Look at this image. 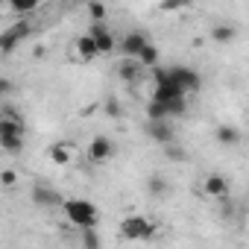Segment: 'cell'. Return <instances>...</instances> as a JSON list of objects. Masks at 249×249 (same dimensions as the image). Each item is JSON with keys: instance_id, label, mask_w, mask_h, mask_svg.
<instances>
[{"instance_id": "obj_1", "label": "cell", "mask_w": 249, "mask_h": 249, "mask_svg": "<svg viewBox=\"0 0 249 249\" xmlns=\"http://www.w3.org/2000/svg\"><path fill=\"white\" fill-rule=\"evenodd\" d=\"M62 214L68 217V223H73L79 231H85V229H97V223H100V208L91 202V199H82V196H68V199H62Z\"/></svg>"}, {"instance_id": "obj_2", "label": "cell", "mask_w": 249, "mask_h": 249, "mask_svg": "<svg viewBox=\"0 0 249 249\" xmlns=\"http://www.w3.org/2000/svg\"><path fill=\"white\" fill-rule=\"evenodd\" d=\"M117 231H120L123 240H150V237H156L159 223L153 217H147V214H126L120 220Z\"/></svg>"}, {"instance_id": "obj_3", "label": "cell", "mask_w": 249, "mask_h": 249, "mask_svg": "<svg viewBox=\"0 0 249 249\" xmlns=\"http://www.w3.org/2000/svg\"><path fill=\"white\" fill-rule=\"evenodd\" d=\"M27 138L24 117H0V150L3 153H21Z\"/></svg>"}, {"instance_id": "obj_4", "label": "cell", "mask_w": 249, "mask_h": 249, "mask_svg": "<svg viewBox=\"0 0 249 249\" xmlns=\"http://www.w3.org/2000/svg\"><path fill=\"white\" fill-rule=\"evenodd\" d=\"M30 36H33V21H30V18L9 24L3 33H0V53H12V50H15L21 41H27Z\"/></svg>"}, {"instance_id": "obj_5", "label": "cell", "mask_w": 249, "mask_h": 249, "mask_svg": "<svg viewBox=\"0 0 249 249\" xmlns=\"http://www.w3.org/2000/svg\"><path fill=\"white\" fill-rule=\"evenodd\" d=\"M114 153H117V147H114V141L106 138V135H94V138L88 141V147H85V159H88L91 164H106L108 159H114Z\"/></svg>"}, {"instance_id": "obj_6", "label": "cell", "mask_w": 249, "mask_h": 249, "mask_svg": "<svg viewBox=\"0 0 249 249\" xmlns=\"http://www.w3.org/2000/svg\"><path fill=\"white\" fill-rule=\"evenodd\" d=\"M167 76L182 88V94L185 97H191L194 91H199L202 88V79H199V73L194 71V68H188V65H179V68H167Z\"/></svg>"}, {"instance_id": "obj_7", "label": "cell", "mask_w": 249, "mask_h": 249, "mask_svg": "<svg viewBox=\"0 0 249 249\" xmlns=\"http://www.w3.org/2000/svg\"><path fill=\"white\" fill-rule=\"evenodd\" d=\"M88 36H91V38H94V44H97V56H108V53H114V50H117V38L111 36L108 24H91Z\"/></svg>"}, {"instance_id": "obj_8", "label": "cell", "mask_w": 249, "mask_h": 249, "mask_svg": "<svg viewBox=\"0 0 249 249\" xmlns=\"http://www.w3.org/2000/svg\"><path fill=\"white\" fill-rule=\"evenodd\" d=\"M76 156H79V150H76L73 141H56V144L47 147V159L53 164H62V167H71L76 161Z\"/></svg>"}, {"instance_id": "obj_9", "label": "cell", "mask_w": 249, "mask_h": 249, "mask_svg": "<svg viewBox=\"0 0 249 249\" xmlns=\"http://www.w3.org/2000/svg\"><path fill=\"white\" fill-rule=\"evenodd\" d=\"M150 44V38L141 33V30H132V33H126V36H123V41L117 44V50L123 53V59H135L144 47Z\"/></svg>"}, {"instance_id": "obj_10", "label": "cell", "mask_w": 249, "mask_h": 249, "mask_svg": "<svg viewBox=\"0 0 249 249\" xmlns=\"http://www.w3.org/2000/svg\"><path fill=\"white\" fill-rule=\"evenodd\" d=\"M199 188H202V194L211 196V199H229V179L220 176V173H208Z\"/></svg>"}, {"instance_id": "obj_11", "label": "cell", "mask_w": 249, "mask_h": 249, "mask_svg": "<svg viewBox=\"0 0 249 249\" xmlns=\"http://www.w3.org/2000/svg\"><path fill=\"white\" fill-rule=\"evenodd\" d=\"M147 135L156 144L167 147V144H173V123L170 120H147Z\"/></svg>"}, {"instance_id": "obj_12", "label": "cell", "mask_w": 249, "mask_h": 249, "mask_svg": "<svg viewBox=\"0 0 249 249\" xmlns=\"http://www.w3.org/2000/svg\"><path fill=\"white\" fill-rule=\"evenodd\" d=\"M62 199H65V196H59L50 185H36V188H33V202L41 205V208H59Z\"/></svg>"}, {"instance_id": "obj_13", "label": "cell", "mask_w": 249, "mask_h": 249, "mask_svg": "<svg viewBox=\"0 0 249 249\" xmlns=\"http://www.w3.org/2000/svg\"><path fill=\"white\" fill-rule=\"evenodd\" d=\"M73 53H76L79 62H94V59H97V44H94V38H91L88 33H82V36L73 41Z\"/></svg>"}, {"instance_id": "obj_14", "label": "cell", "mask_w": 249, "mask_h": 249, "mask_svg": "<svg viewBox=\"0 0 249 249\" xmlns=\"http://www.w3.org/2000/svg\"><path fill=\"white\" fill-rule=\"evenodd\" d=\"M159 59H161V53H159V47H156L153 41H150L138 56H135V62H138V68H141V71H156V68H159Z\"/></svg>"}, {"instance_id": "obj_15", "label": "cell", "mask_w": 249, "mask_h": 249, "mask_svg": "<svg viewBox=\"0 0 249 249\" xmlns=\"http://www.w3.org/2000/svg\"><path fill=\"white\" fill-rule=\"evenodd\" d=\"M38 9V0H9L6 6H0V12H9V15H30Z\"/></svg>"}, {"instance_id": "obj_16", "label": "cell", "mask_w": 249, "mask_h": 249, "mask_svg": "<svg viewBox=\"0 0 249 249\" xmlns=\"http://www.w3.org/2000/svg\"><path fill=\"white\" fill-rule=\"evenodd\" d=\"M217 141L223 147H237L240 144V129L231 126V123H223V126H217Z\"/></svg>"}, {"instance_id": "obj_17", "label": "cell", "mask_w": 249, "mask_h": 249, "mask_svg": "<svg viewBox=\"0 0 249 249\" xmlns=\"http://www.w3.org/2000/svg\"><path fill=\"white\" fill-rule=\"evenodd\" d=\"M211 38H214L217 44H231V41L237 38V30H234L231 24H214V27H211Z\"/></svg>"}, {"instance_id": "obj_18", "label": "cell", "mask_w": 249, "mask_h": 249, "mask_svg": "<svg viewBox=\"0 0 249 249\" xmlns=\"http://www.w3.org/2000/svg\"><path fill=\"white\" fill-rule=\"evenodd\" d=\"M117 73H120V79H123V82H138L141 68H138V62H135V59H123V62L117 65Z\"/></svg>"}, {"instance_id": "obj_19", "label": "cell", "mask_w": 249, "mask_h": 249, "mask_svg": "<svg viewBox=\"0 0 249 249\" xmlns=\"http://www.w3.org/2000/svg\"><path fill=\"white\" fill-rule=\"evenodd\" d=\"M18 185H21V173L15 167H3V170H0V188H3V191H15Z\"/></svg>"}, {"instance_id": "obj_20", "label": "cell", "mask_w": 249, "mask_h": 249, "mask_svg": "<svg viewBox=\"0 0 249 249\" xmlns=\"http://www.w3.org/2000/svg\"><path fill=\"white\" fill-rule=\"evenodd\" d=\"M161 108H164V117L170 120V117H182L185 111H188V100L182 97V100H170V103H161Z\"/></svg>"}, {"instance_id": "obj_21", "label": "cell", "mask_w": 249, "mask_h": 249, "mask_svg": "<svg viewBox=\"0 0 249 249\" xmlns=\"http://www.w3.org/2000/svg\"><path fill=\"white\" fill-rule=\"evenodd\" d=\"M79 243H82V249H100V234H97V229L79 231Z\"/></svg>"}, {"instance_id": "obj_22", "label": "cell", "mask_w": 249, "mask_h": 249, "mask_svg": "<svg viewBox=\"0 0 249 249\" xmlns=\"http://www.w3.org/2000/svg\"><path fill=\"white\" fill-rule=\"evenodd\" d=\"M85 9H88V15L94 18V24H106V15H108V9H106L103 3H88Z\"/></svg>"}, {"instance_id": "obj_23", "label": "cell", "mask_w": 249, "mask_h": 249, "mask_svg": "<svg viewBox=\"0 0 249 249\" xmlns=\"http://www.w3.org/2000/svg\"><path fill=\"white\" fill-rule=\"evenodd\" d=\"M150 191H153V194H164V191H167V188H164V179H161V176H153V179H150Z\"/></svg>"}, {"instance_id": "obj_24", "label": "cell", "mask_w": 249, "mask_h": 249, "mask_svg": "<svg viewBox=\"0 0 249 249\" xmlns=\"http://www.w3.org/2000/svg\"><path fill=\"white\" fill-rule=\"evenodd\" d=\"M12 91H15L12 79H6V76H0V97H6V94H12Z\"/></svg>"}, {"instance_id": "obj_25", "label": "cell", "mask_w": 249, "mask_h": 249, "mask_svg": "<svg viewBox=\"0 0 249 249\" xmlns=\"http://www.w3.org/2000/svg\"><path fill=\"white\" fill-rule=\"evenodd\" d=\"M106 111H108V117H120V103L117 100H106Z\"/></svg>"}, {"instance_id": "obj_26", "label": "cell", "mask_w": 249, "mask_h": 249, "mask_svg": "<svg viewBox=\"0 0 249 249\" xmlns=\"http://www.w3.org/2000/svg\"><path fill=\"white\" fill-rule=\"evenodd\" d=\"M164 150H167V156H170V159H188V153H185L182 147H173V144H167Z\"/></svg>"}]
</instances>
